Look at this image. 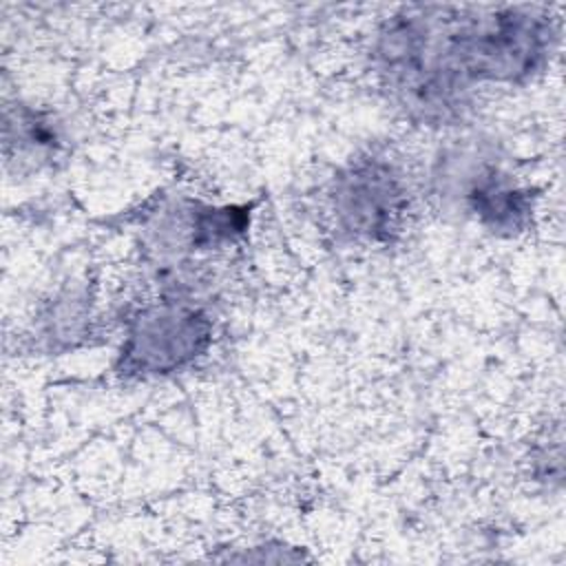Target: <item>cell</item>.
<instances>
[{
	"label": "cell",
	"instance_id": "obj_1",
	"mask_svg": "<svg viewBox=\"0 0 566 566\" xmlns=\"http://www.w3.org/2000/svg\"><path fill=\"white\" fill-rule=\"evenodd\" d=\"M199 318L184 312H155L139 321L130 336L128 356L139 360L144 369L164 371L179 365L201 343Z\"/></svg>",
	"mask_w": 566,
	"mask_h": 566
}]
</instances>
